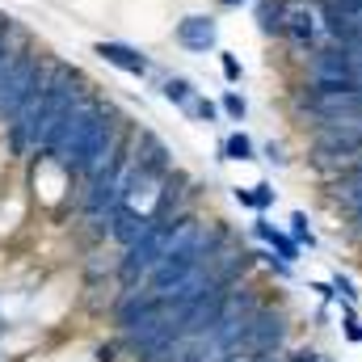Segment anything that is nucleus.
I'll list each match as a JSON object with an SVG mask.
<instances>
[{"instance_id":"f257e3e1","label":"nucleus","mask_w":362,"mask_h":362,"mask_svg":"<svg viewBox=\"0 0 362 362\" xmlns=\"http://www.w3.org/2000/svg\"><path fill=\"white\" fill-rule=\"evenodd\" d=\"M85 89H89V81H85L72 64L51 59L42 89L34 93L30 105L4 127V135H8V152H13V156H38V152L47 148V139L55 135V127L64 122V114L72 110V101H76Z\"/></svg>"},{"instance_id":"f03ea898","label":"nucleus","mask_w":362,"mask_h":362,"mask_svg":"<svg viewBox=\"0 0 362 362\" xmlns=\"http://www.w3.org/2000/svg\"><path fill=\"white\" fill-rule=\"evenodd\" d=\"M47 68H51V59H42V51H34L30 42L13 47L0 59V127H8L30 105V97L47 81Z\"/></svg>"},{"instance_id":"7ed1b4c3","label":"nucleus","mask_w":362,"mask_h":362,"mask_svg":"<svg viewBox=\"0 0 362 362\" xmlns=\"http://www.w3.org/2000/svg\"><path fill=\"white\" fill-rule=\"evenodd\" d=\"M295 341H299L295 312L286 308L282 295H270L262 303V312L253 316V325H249V333H245V341H240L236 354H245V358H274V354H286Z\"/></svg>"},{"instance_id":"20e7f679","label":"nucleus","mask_w":362,"mask_h":362,"mask_svg":"<svg viewBox=\"0 0 362 362\" xmlns=\"http://www.w3.org/2000/svg\"><path fill=\"white\" fill-rule=\"evenodd\" d=\"M173 42L185 55H215L219 51V21H215V13H185L173 25Z\"/></svg>"},{"instance_id":"39448f33","label":"nucleus","mask_w":362,"mask_h":362,"mask_svg":"<svg viewBox=\"0 0 362 362\" xmlns=\"http://www.w3.org/2000/svg\"><path fill=\"white\" fill-rule=\"evenodd\" d=\"M93 55H97L101 64H110V68H118V72L135 76V81H148V76L156 72L152 55H144L139 47H131V42H118V38H101V42H93Z\"/></svg>"},{"instance_id":"423d86ee","label":"nucleus","mask_w":362,"mask_h":362,"mask_svg":"<svg viewBox=\"0 0 362 362\" xmlns=\"http://www.w3.org/2000/svg\"><path fill=\"white\" fill-rule=\"evenodd\" d=\"M148 223H152V219H148L144 206H135V202H118L114 215H110V245L122 253L127 245H135V240L148 232Z\"/></svg>"},{"instance_id":"0eeeda50","label":"nucleus","mask_w":362,"mask_h":362,"mask_svg":"<svg viewBox=\"0 0 362 362\" xmlns=\"http://www.w3.org/2000/svg\"><path fill=\"white\" fill-rule=\"evenodd\" d=\"M215 160L219 165H253V160H262V148H257V139L245 127H236V131H228L219 139V156Z\"/></svg>"},{"instance_id":"6e6552de","label":"nucleus","mask_w":362,"mask_h":362,"mask_svg":"<svg viewBox=\"0 0 362 362\" xmlns=\"http://www.w3.org/2000/svg\"><path fill=\"white\" fill-rule=\"evenodd\" d=\"M286 13H291V0H253V21L266 42H282Z\"/></svg>"},{"instance_id":"1a4fd4ad","label":"nucleus","mask_w":362,"mask_h":362,"mask_svg":"<svg viewBox=\"0 0 362 362\" xmlns=\"http://www.w3.org/2000/svg\"><path fill=\"white\" fill-rule=\"evenodd\" d=\"M160 97H165L169 105L185 110V105L198 97V85H194L189 76H181V72H165V81H160Z\"/></svg>"},{"instance_id":"9d476101","label":"nucleus","mask_w":362,"mask_h":362,"mask_svg":"<svg viewBox=\"0 0 362 362\" xmlns=\"http://www.w3.org/2000/svg\"><path fill=\"white\" fill-rule=\"evenodd\" d=\"M286 232H291L303 249H320V236H316V223H312V215H308V211H299V206H295V211L286 215Z\"/></svg>"},{"instance_id":"9b49d317","label":"nucleus","mask_w":362,"mask_h":362,"mask_svg":"<svg viewBox=\"0 0 362 362\" xmlns=\"http://www.w3.org/2000/svg\"><path fill=\"white\" fill-rule=\"evenodd\" d=\"M266 249H274V253H278L282 262H291V266H299V262H303V245H299L291 232H282V228H274V236H270V245H266Z\"/></svg>"},{"instance_id":"f8f14e48","label":"nucleus","mask_w":362,"mask_h":362,"mask_svg":"<svg viewBox=\"0 0 362 362\" xmlns=\"http://www.w3.org/2000/svg\"><path fill=\"white\" fill-rule=\"evenodd\" d=\"M219 110H223L228 122H245V118H249V97L240 89H223L219 93Z\"/></svg>"},{"instance_id":"ddd939ff","label":"nucleus","mask_w":362,"mask_h":362,"mask_svg":"<svg viewBox=\"0 0 362 362\" xmlns=\"http://www.w3.org/2000/svg\"><path fill=\"white\" fill-rule=\"evenodd\" d=\"M181 114H185V118H194V122H206V127L223 118V110H219V101H211V97H202V93H198V97H194V101H189V105H185Z\"/></svg>"},{"instance_id":"4468645a","label":"nucleus","mask_w":362,"mask_h":362,"mask_svg":"<svg viewBox=\"0 0 362 362\" xmlns=\"http://www.w3.org/2000/svg\"><path fill=\"white\" fill-rule=\"evenodd\" d=\"M333 232H337V240H346L350 249H362V206L354 211V215L337 219V223H333Z\"/></svg>"},{"instance_id":"2eb2a0df","label":"nucleus","mask_w":362,"mask_h":362,"mask_svg":"<svg viewBox=\"0 0 362 362\" xmlns=\"http://www.w3.org/2000/svg\"><path fill=\"white\" fill-rule=\"evenodd\" d=\"M249 189H253V215H257V211H262V215H270L274 202H278V189H274V181L262 177L257 185H249Z\"/></svg>"},{"instance_id":"dca6fc26","label":"nucleus","mask_w":362,"mask_h":362,"mask_svg":"<svg viewBox=\"0 0 362 362\" xmlns=\"http://www.w3.org/2000/svg\"><path fill=\"white\" fill-rule=\"evenodd\" d=\"M262 160H270L274 169H291V165H295V156H291V148H286L282 139H266V144H262Z\"/></svg>"},{"instance_id":"f3484780","label":"nucleus","mask_w":362,"mask_h":362,"mask_svg":"<svg viewBox=\"0 0 362 362\" xmlns=\"http://www.w3.org/2000/svg\"><path fill=\"white\" fill-rule=\"evenodd\" d=\"M25 42V30L13 21V17H0V59L13 51V47H21Z\"/></svg>"},{"instance_id":"a211bd4d","label":"nucleus","mask_w":362,"mask_h":362,"mask_svg":"<svg viewBox=\"0 0 362 362\" xmlns=\"http://www.w3.org/2000/svg\"><path fill=\"white\" fill-rule=\"evenodd\" d=\"M215 55H219V72H223V81H228V85L236 89V85L245 81V64H240V59H236L232 51H215Z\"/></svg>"},{"instance_id":"6ab92c4d","label":"nucleus","mask_w":362,"mask_h":362,"mask_svg":"<svg viewBox=\"0 0 362 362\" xmlns=\"http://www.w3.org/2000/svg\"><path fill=\"white\" fill-rule=\"evenodd\" d=\"M329 282L337 286V303H358V299H362V291L354 286V278H350V274L333 270V278H329Z\"/></svg>"},{"instance_id":"aec40b11","label":"nucleus","mask_w":362,"mask_h":362,"mask_svg":"<svg viewBox=\"0 0 362 362\" xmlns=\"http://www.w3.org/2000/svg\"><path fill=\"white\" fill-rule=\"evenodd\" d=\"M286 362H333L325 350H316V346H308V341H295L291 350H286Z\"/></svg>"},{"instance_id":"412c9836","label":"nucleus","mask_w":362,"mask_h":362,"mask_svg":"<svg viewBox=\"0 0 362 362\" xmlns=\"http://www.w3.org/2000/svg\"><path fill=\"white\" fill-rule=\"evenodd\" d=\"M274 228H278V223H270V215H262V211H257V219H253V223H249V236H253V240H257V245H270Z\"/></svg>"},{"instance_id":"4be33fe9","label":"nucleus","mask_w":362,"mask_h":362,"mask_svg":"<svg viewBox=\"0 0 362 362\" xmlns=\"http://www.w3.org/2000/svg\"><path fill=\"white\" fill-rule=\"evenodd\" d=\"M308 291H316L320 303H333V308H337V286H333V282H320V278H316V282H308Z\"/></svg>"},{"instance_id":"5701e85b","label":"nucleus","mask_w":362,"mask_h":362,"mask_svg":"<svg viewBox=\"0 0 362 362\" xmlns=\"http://www.w3.org/2000/svg\"><path fill=\"white\" fill-rule=\"evenodd\" d=\"M329 320H333V303H320V308L312 312V325H316V329H325Z\"/></svg>"},{"instance_id":"b1692460","label":"nucleus","mask_w":362,"mask_h":362,"mask_svg":"<svg viewBox=\"0 0 362 362\" xmlns=\"http://www.w3.org/2000/svg\"><path fill=\"white\" fill-rule=\"evenodd\" d=\"M232 198H236L240 206H249V211H253V189H245V185H236V189H232Z\"/></svg>"},{"instance_id":"393cba45","label":"nucleus","mask_w":362,"mask_h":362,"mask_svg":"<svg viewBox=\"0 0 362 362\" xmlns=\"http://www.w3.org/2000/svg\"><path fill=\"white\" fill-rule=\"evenodd\" d=\"M215 4H219V8H249L253 0H215Z\"/></svg>"}]
</instances>
